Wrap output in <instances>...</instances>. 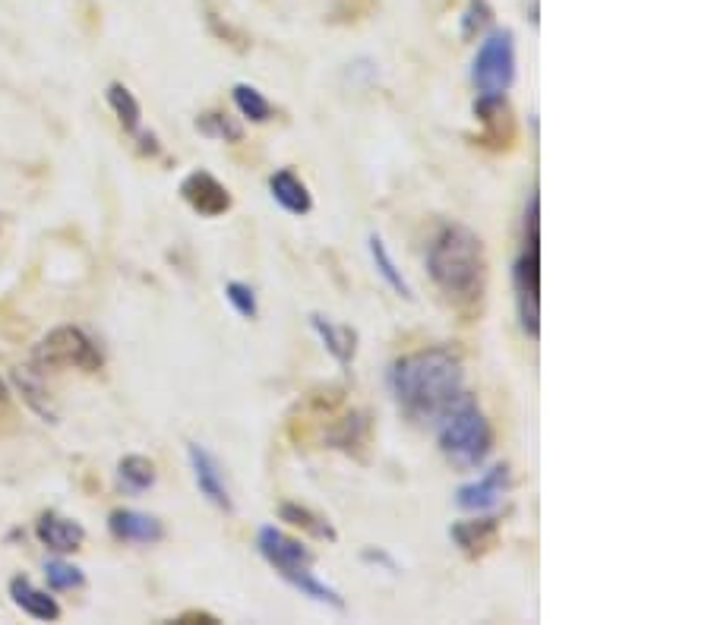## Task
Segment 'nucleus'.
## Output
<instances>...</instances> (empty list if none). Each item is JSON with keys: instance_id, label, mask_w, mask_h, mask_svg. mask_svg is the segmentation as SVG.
<instances>
[{"instance_id": "obj_26", "label": "nucleus", "mask_w": 711, "mask_h": 625, "mask_svg": "<svg viewBox=\"0 0 711 625\" xmlns=\"http://www.w3.org/2000/svg\"><path fill=\"white\" fill-rule=\"evenodd\" d=\"M45 578L54 591H73V588H83L86 584V575L79 566H73V562L67 559H48L45 562Z\"/></svg>"}, {"instance_id": "obj_9", "label": "nucleus", "mask_w": 711, "mask_h": 625, "mask_svg": "<svg viewBox=\"0 0 711 625\" xmlns=\"http://www.w3.org/2000/svg\"><path fill=\"white\" fill-rule=\"evenodd\" d=\"M509 487H512L509 465H493L478 480L462 483L456 490V506L471 515H490L500 509V502L506 499Z\"/></svg>"}, {"instance_id": "obj_23", "label": "nucleus", "mask_w": 711, "mask_h": 625, "mask_svg": "<svg viewBox=\"0 0 711 625\" xmlns=\"http://www.w3.org/2000/svg\"><path fill=\"white\" fill-rule=\"evenodd\" d=\"M231 98H234V108L241 111V117L250 120V124H266V120H272V102L256 86L237 83L231 89Z\"/></svg>"}, {"instance_id": "obj_28", "label": "nucleus", "mask_w": 711, "mask_h": 625, "mask_svg": "<svg viewBox=\"0 0 711 625\" xmlns=\"http://www.w3.org/2000/svg\"><path fill=\"white\" fill-rule=\"evenodd\" d=\"M361 559L367 562V566H380V569H386V572H392V575H399V562H395L386 550H380V547H367L364 553H361Z\"/></svg>"}, {"instance_id": "obj_16", "label": "nucleus", "mask_w": 711, "mask_h": 625, "mask_svg": "<svg viewBox=\"0 0 711 625\" xmlns=\"http://www.w3.org/2000/svg\"><path fill=\"white\" fill-rule=\"evenodd\" d=\"M326 442H329L332 449L345 452V455L364 458V449H367V442H370V417H367V411H351L348 417H342L332 427V433L326 436Z\"/></svg>"}, {"instance_id": "obj_12", "label": "nucleus", "mask_w": 711, "mask_h": 625, "mask_svg": "<svg viewBox=\"0 0 711 625\" xmlns=\"http://www.w3.org/2000/svg\"><path fill=\"white\" fill-rule=\"evenodd\" d=\"M449 540L456 543L465 556H484L487 550L497 547V540H500V518L474 515V518L456 521L449 528Z\"/></svg>"}, {"instance_id": "obj_13", "label": "nucleus", "mask_w": 711, "mask_h": 625, "mask_svg": "<svg viewBox=\"0 0 711 625\" xmlns=\"http://www.w3.org/2000/svg\"><path fill=\"white\" fill-rule=\"evenodd\" d=\"M35 537L54 553H76V550H83V543H86V528L73 518L45 512L35 521Z\"/></svg>"}, {"instance_id": "obj_7", "label": "nucleus", "mask_w": 711, "mask_h": 625, "mask_svg": "<svg viewBox=\"0 0 711 625\" xmlns=\"http://www.w3.org/2000/svg\"><path fill=\"white\" fill-rule=\"evenodd\" d=\"M105 364L102 351L95 341L76 326H57L51 329L42 341L35 345L32 367L35 370H83V373H98Z\"/></svg>"}, {"instance_id": "obj_22", "label": "nucleus", "mask_w": 711, "mask_h": 625, "mask_svg": "<svg viewBox=\"0 0 711 625\" xmlns=\"http://www.w3.org/2000/svg\"><path fill=\"white\" fill-rule=\"evenodd\" d=\"M108 105L117 117V124L124 127V133L136 136L143 130V108L136 102V95L124 86V83H111L108 86Z\"/></svg>"}, {"instance_id": "obj_10", "label": "nucleus", "mask_w": 711, "mask_h": 625, "mask_svg": "<svg viewBox=\"0 0 711 625\" xmlns=\"http://www.w3.org/2000/svg\"><path fill=\"white\" fill-rule=\"evenodd\" d=\"M184 203L203 218H219L231 209V193L222 180H215L209 171H190L181 180Z\"/></svg>"}, {"instance_id": "obj_15", "label": "nucleus", "mask_w": 711, "mask_h": 625, "mask_svg": "<svg viewBox=\"0 0 711 625\" xmlns=\"http://www.w3.org/2000/svg\"><path fill=\"white\" fill-rule=\"evenodd\" d=\"M10 597H13V603L19 610H23L26 616H32V619H38V622H57L61 619V603H57L48 591L35 588L26 575H16L10 581Z\"/></svg>"}, {"instance_id": "obj_17", "label": "nucleus", "mask_w": 711, "mask_h": 625, "mask_svg": "<svg viewBox=\"0 0 711 625\" xmlns=\"http://www.w3.org/2000/svg\"><path fill=\"white\" fill-rule=\"evenodd\" d=\"M269 193L272 199L279 203L288 215H307L313 209V196L307 190L304 180L294 174V171H275L269 177Z\"/></svg>"}, {"instance_id": "obj_6", "label": "nucleus", "mask_w": 711, "mask_h": 625, "mask_svg": "<svg viewBox=\"0 0 711 625\" xmlns=\"http://www.w3.org/2000/svg\"><path fill=\"white\" fill-rule=\"evenodd\" d=\"M519 57H516V35L512 29H490L484 32V42L474 54L471 83L478 89V98H506V92L516 83Z\"/></svg>"}, {"instance_id": "obj_14", "label": "nucleus", "mask_w": 711, "mask_h": 625, "mask_svg": "<svg viewBox=\"0 0 711 625\" xmlns=\"http://www.w3.org/2000/svg\"><path fill=\"white\" fill-rule=\"evenodd\" d=\"M310 329L320 335L323 348L339 360L342 367H351L354 364V354H358V329L351 326H339V322H332L329 316L323 313H310Z\"/></svg>"}, {"instance_id": "obj_29", "label": "nucleus", "mask_w": 711, "mask_h": 625, "mask_svg": "<svg viewBox=\"0 0 711 625\" xmlns=\"http://www.w3.org/2000/svg\"><path fill=\"white\" fill-rule=\"evenodd\" d=\"M136 139H140V152H143V155H158V149H162V146H158V136H155V133L140 130V133H136Z\"/></svg>"}, {"instance_id": "obj_21", "label": "nucleus", "mask_w": 711, "mask_h": 625, "mask_svg": "<svg viewBox=\"0 0 711 625\" xmlns=\"http://www.w3.org/2000/svg\"><path fill=\"white\" fill-rule=\"evenodd\" d=\"M279 518L288 521L291 528L307 531V534L316 537V540H326V543L339 540V534H335V528L329 524V518H323L320 512H313V509H307V506H298V502H282V506H279Z\"/></svg>"}, {"instance_id": "obj_31", "label": "nucleus", "mask_w": 711, "mask_h": 625, "mask_svg": "<svg viewBox=\"0 0 711 625\" xmlns=\"http://www.w3.org/2000/svg\"><path fill=\"white\" fill-rule=\"evenodd\" d=\"M7 411H10V389H7L4 376H0V417H4Z\"/></svg>"}, {"instance_id": "obj_11", "label": "nucleus", "mask_w": 711, "mask_h": 625, "mask_svg": "<svg viewBox=\"0 0 711 625\" xmlns=\"http://www.w3.org/2000/svg\"><path fill=\"white\" fill-rule=\"evenodd\" d=\"M108 531L114 540L121 543H140V547H152L165 537V524L155 515L136 512V509H114L108 515Z\"/></svg>"}, {"instance_id": "obj_25", "label": "nucleus", "mask_w": 711, "mask_h": 625, "mask_svg": "<svg viewBox=\"0 0 711 625\" xmlns=\"http://www.w3.org/2000/svg\"><path fill=\"white\" fill-rule=\"evenodd\" d=\"M493 23V7L487 0H468L465 10H462V38L465 42H474L481 38Z\"/></svg>"}, {"instance_id": "obj_4", "label": "nucleus", "mask_w": 711, "mask_h": 625, "mask_svg": "<svg viewBox=\"0 0 711 625\" xmlns=\"http://www.w3.org/2000/svg\"><path fill=\"white\" fill-rule=\"evenodd\" d=\"M433 430H437L443 458L456 471L465 474V471H478L487 465V458L493 452V427L471 395L459 408H452Z\"/></svg>"}, {"instance_id": "obj_20", "label": "nucleus", "mask_w": 711, "mask_h": 625, "mask_svg": "<svg viewBox=\"0 0 711 625\" xmlns=\"http://www.w3.org/2000/svg\"><path fill=\"white\" fill-rule=\"evenodd\" d=\"M155 461L146 458V455H124L117 461V483L130 493V496H140L146 490L155 487Z\"/></svg>"}, {"instance_id": "obj_24", "label": "nucleus", "mask_w": 711, "mask_h": 625, "mask_svg": "<svg viewBox=\"0 0 711 625\" xmlns=\"http://www.w3.org/2000/svg\"><path fill=\"white\" fill-rule=\"evenodd\" d=\"M196 130H200L203 136H209V139H225V143H241V139H244L241 124H237L234 117L222 114V111L200 114V117H196Z\"/></svg>"}, {"instance_id": "obj_3", "label": "nucleus", "mask_w": 711, "mask_h": 625, "mask_svg": "<svg viewBox=\"0 0 711 625\" xmlns=\"http://www.w3.org/2000/svg\"><path fill=\"white\" fill-rule=\"evenodd\" d=\"M256 550H260V556L275 569V575H279L285 584H291L301 597H310L332 610H345L342 594L335 591L332 584H326L323 578H316V572H313L316 556L307 543L279 531L275 524H266V528H260V534H256Z\"/></svg>"}, {"instance_id": "obj_1", "label": "nucleus", "mask_w": 711, "mask_h": 625, "mask_svg": "<svg viewBox=\"0 0 711 625\" xmlns=\"http://www.w3.org/2000/svg\"><path fill=\"white\" fill-rule=\"evenodd\" d=\"M386 382L395 408L421 430H433L468 398L462 360L449 348H421L399 357Z\"/></svg>"}, {"instance_id": "obj_2", "label": "nucleus", "mask_w": 711, "mask_h": 625, "mask_svg": "<svg viewBox=\"0 0 711 625\" xmlns=\"http://www.w3.org/2000/svg\"><path fill=\"white\" fill-rule=\"evenodd\" d=\"M427 272L449 304H478L487 281V256L481 237L465 225H456V221L443 225L427 247Z\"/></svg>"}, {"instance_id": "obj_30", "label": "nucleus", "mask_w": 711, "mask_h": 625, "mask_svg": "<svg viewBox=\"0 0 711 625\" xmlns=\"http://www.w3.org/2000/svg\"><path fill=\"white\" fill-rule=\"evenodd\" d=\"M193 619H200V622H219V616H212V613H200V610H193V613H184V616H177V622H193Z\"/></svg>"}, {"instance_id": "obj_27", "label": "nucleus", "mask_w": 711, "mask_h": 625, "mask_svg": "<svg viewBox=\"0 0 711 625\" xmlns=\"http://www.w3.org/2000/svg\"><path fill=\"white\" fill-rule=\"evenodd\" d=\"M225 300L231 304V310L241 316V319H256L260 313V304H256V291L244 281H228L225 285Z\"/></svg>"}, {"instance_id": "obj_18", "label": "nucleus", "mask_w": 711, "mask_h": 625, "mask_svg": "<svg viewBox=\"0 0 711 625\" xmlns=\"http://www.w3.org/2000/svg\"><path fill=\"white\" fill-rule=\"evenodd\" d=\"M13 382H16V389L23 392L26 405L38 417H42L45 423H57V408H54V401H51V392L45 389V382H42V370L19 367V370H13Z\"/></svg>"}, {"instance_id": "obj_5", "label": "nucleus", "mask_w": 711, "mask_h": 625, "mask_svg": "<svg viewBox=\"0 0 711 625\" xmlns=\"http://www.w3.org/2000/svg\"><path fill=\"white\" fill-rule=\"evenodd\" d=\"M516 307L525 335H541V247H538V190H531L525 209V247L512 269Z\"/></svg>"}, {"instance_id": "obj_8", "label": "nucleus", "mask_w": 711, "mask_h": 625, "mask_svg": "<svg viewBox=\"0 0 711 625\" xmlns=\"http://www.w3.org/2000/svg\"><path fill=\"white\" fill-rule=\"evenodd\" d=\"M187 461H190L193 483H196V490H200V496L212 509L231 515L234 499H231V490L225 483V471L219 465V458H215L206 446H200V442H187Z\"/></svg>"}, {"instance_id": "obj_19", "label": "nucleus", "mask_w": 711, "mask_h": 625, "mask_svg": "<svg viewBox=\"0 0 711 625\" xmlns=\"http://www.w3.org/2000/svg\"><path fill=\"white\" fill-rule=\"evenodd\" d=\"M367 250H370V259H373V269H377V275L389 285V291L399 294V297H405V300H411L414 291H411V285H408V278L402 275L399 266H395V259H392V253H389V247H386V240H383L377 231H370Z\"/></svg>"}]
</instances>
